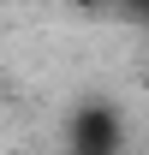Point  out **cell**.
I'll use <instances>...</instances> for the list:
<instances>
[{
    "instance_id": "3",
    "label": "cell",
    "mask_w": 149,
    "mask_h": 155,
    "mask_svg": "<svg viewBox=\"0 0 149 155\" xmlns=\"http://www.w3.org/2000/svg\"><path fill=\"white\" fill-rule=\"evenodd\" d=\"M72 6H84V12H95V6H113V0H72Z\"/></svg>"
},
{
    "instance_id": "1",
    "label": "cell",
    "mask_w": 149,
    "mask_h": 155,
    "mask_svg": "<svg viewBox=\"0 0 149 155\" xmlns=\"http://www.w3.org/2000/svg\"><path fill=\"white\" fill-rule=\"evenodd\" d=\"M72 143L78 149H119V119L113 107H84L72 119Z\"/></svg>"
},
{
    "instance_id": "2",
    "label": "cell",
    "mask_w": 149,
    "mask_h": 155,
    "mask_svg": "<svg viewBox=\"0 0 149 155\" xmlns=\"http://www.w3.org/2000/svg\"><path fill=\"white\" fill-rule=\"evenodd\" d=\"M125 6H131V12H137V18H149V0H125Z\"/></svg>"
}]
</instances>
